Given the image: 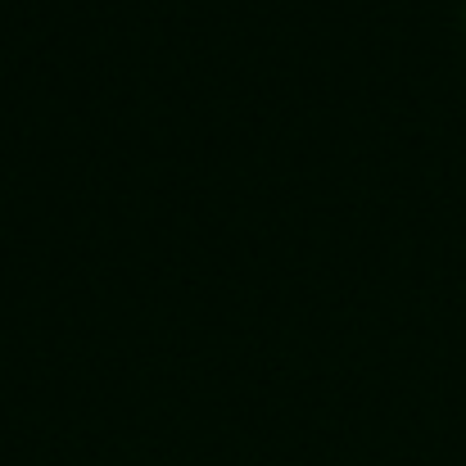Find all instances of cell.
Here are the masks:
<instances>
[{
  "instance_id": "cell-1",
  "label": "cell",
  "mask_w": 466,
  "mask_h": 466,
  "mask_svg": "<svg viewBox=\"0 0 466 466\" xmlns=\"http://www.w3.org/2000/svg\"><path fill=\"white\" fill-rule=\"evenodd\" d=\"M462 23H466V5H462Z\"/></svg>"
}]
</instances>
